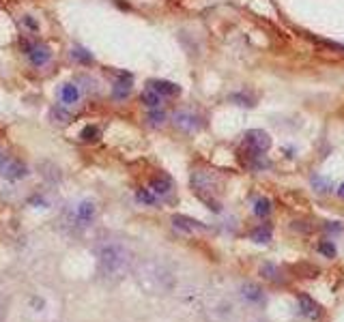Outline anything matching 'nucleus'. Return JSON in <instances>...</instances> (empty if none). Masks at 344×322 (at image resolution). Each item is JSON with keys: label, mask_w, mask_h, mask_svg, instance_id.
Returning a JSON list of instances; mask_svg holds the SVG:
<instances>
[{"label": "nucleus", "mask_w": 344, "mask_h": 322, "mask_svg": "<svg viewBox=\"0 0 344 322\" xmlns=\"http://www.w3.org/2000/svg\"><path fill=\"white\" fill-rule=\"evenodd\" d=\"M129 262H132L129 252L116 243L104 245L99 252V267H102V273L108 277H120L129 269Z\"/></svg>", "instance_id": "obj_1"}, {"label": "nucleus", "mask_w": 344, "mask_h": 322, "mask_svg": "<svg viewBox=\"0 0 344 322\" xmlns=\"http://www.w3.org/2000/svg\"><path fill=\"white\" fill-rule=\"evenodd\" d=\"M20 45H22V52L28 56V60H30L32 67H46V64L50 62V58H52V52H50V47L46 45V43L22 39Z\"/></svg>", "instance_id": "obj_2"}, {"label": "nucleus", "mask_w": 344, "mask_h": 322, "mask_svg": "<svg viewBox=\"0 0 344 322\" xmlns=\"http://www.w3.org/2000/svg\"><path fill=\"white\" fill-rule=\"evenodd\" d=\"M243 142H246V148L250 153H267L271 146L269 133L262 131V129H250L246 133V138H243Z\"/></svg>", "instance_id": "obj_3"}, {"label": "nucleus", "mask_w": 344, "mask_h": 322, "mask_svg": "<svg viewBox=\"0 0 344 322\" xmlns=\"http://www.w3.org/2000/svg\"><path fill=\"white\" fill-rule=\"evenodd\" d=\"M172 123L176 125V129H181L185 133H194L202 127V118L190 110H178V112H174V116H172Z\"/></svg>", "instance_id": "obj_4"}, {"label": "nucleus", "mask_w": 344, "mask_h": 322, "mask_svg": "<svg viewBox=\"0 0 344 322\" xmlns=\"http://www.w3.org/2000/svg\"><path fill=\"white\" fill-rule=\"evenodd\" d=\"M132 90H134V77H132V73L120 71L118 80L114 82V86H112V97L116 99V101H125V99L132 95Z\"/></svg>", "instance_id": "obj_5"}, {"label": "nucleus", "mask_w": 344, "mask_h": 322, "mask_svg": "<svg viewBox=\"0 0 344 322\" xmlns=\"http://www.w3.org/2000/svg\"><path fill=\"white\" fill-rule=\"evenodd\" d=\"M0 161H2V166H0V170H2V176L9 178V181H18V178H24L28 172H26V166L24 163H20L16 159H9V157H0Z\"/></svg>", "instance_id": "obj_6"}, {"label": "nucleus", "mask_w": 344, "mask_h": 322, "mask_svg": "<svg viewBox=\"0 0 344 322\" xmlns=\"http://www.w3.org/2000/svg\"><path fill=\"white\" fill-rule=\"evenodd\" d=\"M148 88H153L155 92H160L162 97H176V95H181V86L174 84V82H168V80H150Z\"/></svg>", "instance_id": "obj_7"}, {"label": "nucleus", "mask_w": 344, "mask_h": 322, "mask_svg": "<svg viewBox=\"0 0 344 322\" xmlns=\"http://www.w3.org/2000/svg\"><path fill=\"white\" fill-rule=\"evenodd\" d=\"M299 307H301V314H304L306 318H310V320H320L322 316V312H320V307L316 301H312L308 295H299Z\"/></svg>", "instance_id": "obj_8"}, {"label": "nucleus", "mask_w": 344, "mask_h": 322, "mask_svg": "<svg viewBox=\"0 0 344 322\" xmlns=\"http://www.w3.org/2000/svg\"><path fill=\"white\" fill-rule=\"evenodd\" d=\"M60 101L64 105H76L80 101V86L74 82H67L60 86Z\"/></svg>", "instance_id": "obj_9"}, {"label": "nucleus", "mask_w": 344, "mask_h": 322, "mask_svg": "<svg viewBox=\"0 0 344 322\" xmlns=\"http://www.w3.org/2000/svg\"><path fill=\"white\" fill-rule=\"evenodd\" d=\"M241 297L248 301V303H252V305H258V303H262L264 301V292L258 288L256 284H243L241 286Z\"/></svg>", "instance_id": "obj_10"}, {"label": "nucleus", "mask_w": 344, "mask_h": 322, "mask_svg": "<svg viewBox=\"0 0 344 322\" xmlns=\"http://www.w3.org/2000/svg\"><path fill=\"white\" fill-rule=\"evenodd\" d=\"M150 191H153L155 196L166 198L168 193L172 191V181L168 176H155L153 181H150Z\"/></svg>", "instance_id": "obj_11"}, {"label": "nucleus", "mask_w": 344, "mask_h": 322, "mask_svg": "<svg viewBox=\"0 0 344 322\" xmlns=\"http://www.w3.org/2000/svg\"><path fill=\"white\" fill-rule=\"evenodd\" d=\"M140 101H142V105H146L148 110H157V107H162L164 97L160 95V92H155L153 88H144L142 90V95H140Z\"/></svg>", "instance_id": "obj_12"}, {"label": "nucleus", "mask_w": 344, "mask_h": 322, "mask_svg": "<svg viewBox=\"0 0 344 322\" xmlns=\"http://www.w3.org/2000/svg\"><path fill=\"white\" fill-rule=\"evenodd\" d=\"M172 224H174L176 228H181V230H188V232H192V230H204V226L200 224V221L192 219V217H185V215H174V217H172Z\"/></svg>", "instance_id": "obj_13"}, {"label": "nucleus", "mask_w": 344, "mask_h": 322, "mask_svg": "<svg viewBox=\"0 0 344 322\" xmlns=\"http://www.w3.org/2000/svg\"><path fill=\"white\" fill-rule=\"evenodd\" d=\"M80 140L86 142V144H90V142H99L102 140V129H99L97 125H86L80 131Z\"/></svg>", "instance_id": "obj_14"}, {"label": "nucleus", "mask_w": 344, "mask_h": 322, "mask_svg": "<svg viewBox=\"0 0 344 322\" xmlns=\"http://www.w3.org/2000/svg\"><path fill=\"white\" fill-rule=\"evenodd\" d=\"M250 239H252L254 243H260V245H264V243L271 241V228H269V226L254 228V230L250 232Z\"/></svg>", "instance_id": "obj_15"}, {"label": "nucleus", "mask_w": 344, "mask_h": 322, "mask_svg": "<svg viewBox=\"0 0 344 322\" xmlns=\"http://www.w3.org/2000/svg\"><path fill=\"white\" fill-rule=\"evenodd\" d=\"M76 213H78V219L84 221V224H88V221L95 217V206H92V202H82L76 209Z\"/></svg>", "instance_id": "obj_16"}, {"label": "nucleus", "mask_w": 344, "mask_h": 322, "mask_svg": "<svg viewBox=\"0 0 344 322\" xmlns=\"http://www.w3.org/2000/svg\"><path fill=\"white\" fill-rule=\"evenodd\" d=\"M71 58L78 60V62H82V64H90L92 62V54L88 52V49H84V47H74V49H71Z\"/></svg>", "instance_id": "obj_17"}, {"label": "nucleus", "mask_w": 344, "mask_h": 322, "mask_svg": "<svg viewBox=\"0 0 344 322\" xmlns=\"http://www.w3.org/2000/svg\"><path fill=\"white\" fill-rule=\"evenodd\" d=\"M312 187L316 189L318 193H327V191L334 189V187H332V181H329V178H322V176H318V174L312 176Z\"/></svg>", "instance_id": "obj_18"}, {"label": "nucleus", "mask_w": 344, "mask_h": 322, "mask_svg": "<svg viewBox=\"0 0 344 322\" xmlns=\"http://www.w3.org/2000/svg\"><path fill=\"white\" fill-rule=\"evenodd\" d=\"M146 123H148V125H153V127L164 125V123H166V112L160 110V107H157V110H150V112H148V116H146Z\"/></svg>", "instance_id": "obj_19"}, {"label": "nucleus", "mask_w": 344, "mask_h": 322, "mask_svg": "<svg viewBox=\"0 0 344 322\" xmlns=\"http://www.w3.org/2000/svg\"><path fill=\"white\" fill-rule=\"evenodd\" d=\"M52 118H54V123H60V125H67L71 123V114L67 110H62V107H52Z\"/></svg>", "instance_id": "obj_20"}, {"label": "nucleus", "mask_w": 344, "mask_h": 322, "mask_svg": "<svg viewBox=\"0 0 344 322\" xmlns=\"http://www.w3.org/2000/svg\"><path fill=\"white\" fill-rule=\"evenodd\" d=\"M254 213L258 215V217H267V215L271 213V202H269L267 198L256 200V204H254Z\"/></svg>", "instance_id": "obj_21"}, {"label": "nucleus", "mask_w": 344, "mask_h": 322, "mask_svg": "<svg viewBox=\"0 0 344 322\" xmlns=\"http://www.w3.org/2000/svg\"><path fill=\"white\" fill-rule=\"evenodd\" d=\"M136 198H138V202L146 204V206H153V204L157 202L155 193L150 191V189H138V193H136Z\"/></svg>", "instance_id": "obj_22"}, {"label": "nucleus", "mask_w": 344, "mask_h": 322, "mask_svg": "<svg viewBox=\"0 0 344 322\" xmlns=\"http://www.w3.org/2000/svg\"><path fill=\"white\" fill-rule=\"evenodd\" d=\"M22 21H24V26L28 28V30H32V32H39V21L34 19L32 15H24V17H22Z\"/></svg>", "instance_id": "obj_23"}, {"label": "nucleus", "mask_w": 344, "mask_h": 322, "mask_svg": "<svg viewBox=\"0 0 344 322\" xmlns=\"http://www.w3.org/2000/svg\"><path fill=\"white\" fill-rule=\"evenodd\" d=\"M318 252L325 256V258H334V256H336V247L332 245V243H320V245H318Z\"/></svg>", "instance_id": "obj_24"}, {"label": "nucleus", "mask_w": 344, "mask_h": 322, "mask_svg": "<svg viewBox=\"0 0 344 322\" xmlns=\"http://www.w3.org/2000/svg\"><path fill=\"white\" fill-rule=\"evenodd\" d=\"M260 273H262V277H267V279H278V277H276V267H274V264H264V267L260 269Z\"/></svg>", "instance_id": "obj_25"}, {"label": "nucleus", "mask_w": 344, "mask_h": 322, "mask_svg": "<svg viewBox=\"0 0 344 322\" xmlns=\"http://www.w3.org/2000/svg\"><path fill=\"white\" fill-rule=\"evenodd\" d=\"M230 99H232V101H239V105H246V107H252V105H254L252 99L246 97V95H239V92H236V95H232Z\"/></svg>", "instance_id": "obj_26"}, {"label": "nucleus", "mask_w": 344, "mask_h": 322, "mask_svg": "<svg viewBox=\"0 0 344 322\" xmlns=\"http://www.w3.org/2000/svg\"><path fill=\"white\" fill-rule=\"evenodd\" d=\"M338 196H340V198H344V183H342L340 187H338Z\"/></svg>", "instance_id": "obj_27"}]
</instances>
